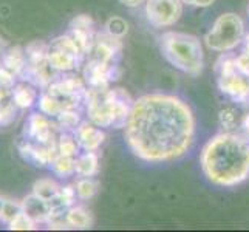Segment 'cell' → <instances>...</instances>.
<instances>
[{
  "instance_id": "obj_36",
  "label": "cell",
  "mask_w": 249,
  "mask_h": 232,
  "mask_svg": "<svg viewBox=\"0 0 249 232\" xmlns=\"http://www.w3.org/2000/svg\"><path fill=\"white\" fill-rule=\"evenodd\" d=\"M242 127L246 135H249V113H246L243 118H242Z\"/></svg>"
},
{
  "instance_id": "obj_34",
  "label": "cell",
  "mask_w": 249,
  "mask_h": 232,
  "mask_svg": "<svg viewBox=\"0 0 249 232\" xmlns=\"http://www.w3.org/2000/svg\"><path fill=\"white\" fill-rule=\"evenodd\" d=\"M11 94H13V90L3 87V85H0V104L5 101H10L11 99Z\"/></svg>"
},
{
  "instance_id": "obj_14",
  "label": "cell",
  "mask_w": 249,
  "mask_h": 232,
  "mask_svg": "<svg viewBox=\"0 0 249 232\" xmlns=\"http://www.w3.org/2000/svg\"><path fill=\"white\" fill-rule=\"evenodd\" d=\"M22 209L27 215L37 223H48V218L51 215L50 203L44 198H40L36 194H30L22 200Z\"/></svg>"
},
{
  "instance_id": "obj_20",
  "label": "cell",
  "mask_w": 249,
  "mask_h": 232,
  "mask_svg": "<svg viewBox=\"0 0 249 232\" xmlns=\"http://www.w3.org/2000/svg\"><path fill=\"white\" fill-rule=\"evenodd\" d=\"M81 145L76 140L73 132H61L57 136V153L65 155V157L76 158L81 153Z\"/></svg>"
},
{
  "instance_id": "obj_23",
  "label": "cell",
  "mask_w": 249,
  "mask_h": 232,
  "mask_svg": "<svg viewBox=\"0 0 249 232\" xmlns=\"http://www.w3.org/2000/svg\"><path fill=\"white\" fill-rule=\"evenodd\" d=\"M61 191V184H57L54 179L51 178H40L33 184V194H36L40 198L47 201L53 200L54 196Z\"/></svg>"
},
{
  "instance_id": "obj_11",
  "label": "cell",
  "mask_w": 249,
  "mask_h": 232,
  "mask_svg": "<svg viewBox=\"0 0 249 232\" xmlns=\"http://www.w3.org/2000/svg\"><path fill=\"white\" fill-rule=\"evenodd\" d=\"M19 152L25 161L37 167L51 166V162L57 155V143L56 144H37L30 140H25L19 144Z\"/></svg>"
},
{
  "instance_id": "obj_24",
  "label": "cell",
  "mask_w": 249,
  "mask_h": 232,
  "mask_svg": "<svg viewBox=\"0 0 249 232\" xmlns=\"http://www.w3.org/2000/svg\"><path fill=\"white\" fill-rule=\"evenodd\" d=\"M74 162H76V158L65 157V155L57 153L50 167L54 172V175L61 177V178H68V177L74 175Z\"/></svg>"
},
{
  "instance_id": "obj_4",
  "label": "cell",
  "mask_w": 249,
  "mask_h": 232,
  "mask_svg": "<svg viewBox=\"0 0 249 232\" xmlns=\"http://www.w3.org/2000/svg\"><path fill=\"white\" fill-rule=\"evenodd\" d=\"M245 22L234 13H225L213 22L212 28L206 33L204 42L211 50L228 53L235 50L245 40Z\"/></svg>"
},
{
  "instance_id": "obj_25",
  "label": "cell",
  "mask_w": 249,
  "mask_h": 232,
  "mask_svg": "<svg viewBox=\"0 0 249 232\" xmlns=\"http://www.w3.org/2000/svg\"><path fill=\"white\" fill-rule=\"evenodd\" d=\"M74 187H76V194H78L79 200H90L91 196L96 195L99 184L93 177H79Z\"/></svg>"
},
{
  "instance_id": "obj_6",
  "label": "cell",
  "mask_w": 249,
  "mask_h": 232,
  "mask_svg": "<svg viewBox=\"0 0 249 232\" xmlns=\"http://www.w3.org/2000/svg\"><path fill=\"white\" fill-rule=\"evenodd\" d=\"M181 0H145V17L153 28H169L183 14Z\"/></svg>"
},
{
  "instance_id": "obj_10",
  "label": "cell",
  "mask_w": 249,
  "mask_h": 232,
  "mask_svg": "<svg viewBox=\"0 0 249 232\" xmlns=\"http://www.w3.org/2000/svg\"><path fill=\"white\" fill-rule=\"evenodd\" d=\"M123 39H118L106 33H96L93 47L89 53V59L101 62H118L123 51Z\"/></svg>"
},
{
  "instance_id": "obj_13",
  "label": "cell",
  "mask_w": 249,
  "mask_h": 232,
  "mask_svg": "<svg viewBox=\"0 0 249 232\" xmlns=\"http://www.w3.org/2000/svg\"><path fill=\"white\" fill-rule=\"evenodd\" d=\"M82 59L79 56H76L70 51H65L59 47H54L50 44L48 50V62L54 71L57 73H71L74 70H78V67L81 65Z\"/></svg>"
},
{
  "instance_id": "obj_17",
  "label": "cell",
  "mask_w": 249,
  "mask_h": 232,
  "mask_svg": "<svg viewBox=\"0 0 249 232\" xmlns=\"http://www.w3.org/2000/svg\"><path fill=\"white\" fill-rule=\"evenodd\" d=\"M99 170V155L96 152H84L76 157L74 175L94 177Z\"/></svg>"
},
{
  "instance_id": "obj_16",
  "label": "cell",
  "mask_w": 249,
  "mask_h": 232,
  "mask_svg": "<svg viewBox=\"0 0 249 232\" xmlns=\"http://www.w3.org/2000/svg\"><path fill=\"white\" fill-rule=\"evenodd\" d=\"M2 65L6 68V70H10L16 77L22 76L25 68L28 65L27 51H25L22 47L8 48L2 56Z\"/></svg>"
},
{
  "instance_id": "obj_33",
  "label": "cell",
  "mask_w": 249,
  "mask_h": 232,
  "mask_svg": "<svg viewBox=\"0 0 249 232\" xmlns=\"http://www.w3.org/2000/svg\"><path fill=\"white\" fill-rule=\"evenodd\" d=\"M184 5L189 6H198V8H206V6H211L215 0H181Z\"/></svg>"
},
{
  "instance_id": "obj_26",
  "label": "cell",
  "mask_w": 249,
  "mask_h": 232,
  "mask_svg": "<svg viewBox=\"0 0 249 232\" xmlns=\"http://www.w3.org/2000/svg\"><path fill=\"white\" fill-rule=\"evenodd\" d=\"M106 31L118 39H123L128 31V23L125 22V19H123V17L111 16L106 22Z\"/></svg>"
},
{
  "instance_id": "obj_12",
  "label": "cell",
  "mask_w": 249,
  "mask_h": 232,
  "mask_svg": "<svg viewBox=\"0 0 249 232\" xmlns=\"http://www.w3.org/2000/svg\"><path fill=\"white\" fill-rule=\"evenodd\" d=\"M73 133L76 140H78L82 152H98V149L106 141L104 130L96 124H93L90 119L89 121H82Z\"/></svg>"
},
{
  "instance_id": "obj_37",
  "label": "cell",
  "mask_w": 249,
  "mask_h": 232,
  "mask_svg": "<svg viewBox=\"0 0 249 232\" xmlns=\"http://www.w3.org/2000/svg\"><path fill=\"white\" fill-rule=\"evenodd\" d=\"M245 50L249 51V34H246V36H245Z\"/></svg>"
},
{
  "instance_id": "obj_29",
  "label": "cell",
  "mask_w": 249,
  "mask_h": 232,
  "mask_svg": "<svg viewBox=\"0 0 249 232\" xmlns=\"http://www.w3.org/2000/svg\"><path fill=\"white\" fill-rule=\"evenodd\" d=\"M8 228L11 231H33L36 229V221L31 220L25 212H22L8 225Z\"/></svg>"
},
{
  "instance_id": "obj_8",
  "label": "cell",
  "mask_w": 249,
  "mask_h": 232,
  "mask_svg": "<svg viewBox=\"0 0 249 232\" xmlns=\"http://www.w3.org/2000/svg\"><path fill=\"white\" fill-rule=\"evenodd\" d=\"M119 76L118 62H101L89 59L84 67V81L91 89H108Z\"/></svg>"
},
{
  "instance_id": "obj_30",
  "label": "cell",
  "mask_w": 249,
  "mask_h": 232,
  "mask_svg": "<svg viewBox=\"0 0 249 232\" xmlns=\"http://www.w3.org/2000/svg\"><path fill=\"white\" fill-rule=\"evenodd\" d=\"M70 28H81V30H89L94 31V22L90 16L87 14H79L70 22Z\"/></svg>"
},
{
  "instance_id": "obj_7",
  "label": "cell",
  "mask_w": 249,
  "mask_h": 232,
  "mask_svg": "<svg viewBox=\"0 0 249 232\" xmlns=\"http://www.w3.org/2000/svg\"><path fill=\"white\" fill-rule=\"evenodd\" d=\"M59 125L56 121H51V118L44 115L42 111H34L30 115L27 125H25V135L27 140L37 144H56Z\"/></svg>"
},
{
  "instance_id": "obj_18",
  "label": "cell",
  "mask_w": 249,
  "mask_h": 232,
  "mask_svg": "<svg viewBox=\"0 0 249 232\" xmlns=\"http://www.w3.org/2000/svg\"><path fill=\"white\" fill-rule=\"evenodd\" d=\"M67 223L68 226L73 229H89L93 225V218L90 215V212L82 208V206H71L70 209L67 211Z\"/></svg>"
},
{
  "instance_id": "obj_22",
  "label": "cell",
  "mask_w": 249,
  "mask_h": 232,
  "mask_svg": "<svg viewBox=\"0 0 249 232\" xmlns=\"http://www.w3.org/2000/svg\"><path fill=\"white\" fill-rule=\"evenodd\" d=\"M242 115L237 107L234 106H226L225 108L220 110L218 113V121L220 125L225 128V132H232L238 125H242Z\"/></svg>"
},
{
  "instance_id": "obj_19",
  "label": "cell",
  "mask_w": 249,
  "mask_h": 232,
  "mask_svg": "<svg viewBox=\"0 0 249 232\" xmlns=\"http://www.w3.org/2000/svg\"><path fill=\"white\" fill-rule=\"evenodd\" d=\"M37 106H39V111L50 116L51 119H56L59 115H61V111L64 110L62 102L59 101L56 96H53L51 93H48L47 90L39 94Z\"/></svg>"
},
{
  "instance_id": "obj_9",
  "label": "cell",
  "mask_w": 249,
  "mask_h": 232,
  "mask_svg": "<svg viewBox=\"0 0 249 232\" xmlns=\"http://www.w3.org/2000/svg\"><path fill=\"white\" fill-rule=\"evenodd\" d=\"M107 94H108V104H110L111 128H125L135 101L130 98V94L124 89L108 87Z\"/></svg>"
},
{
  "instance_id": "obj_5",
  "label": "cell",
  "mask_w": 249,
  "mask_h": 232,
  "mask_svg": "<svg viewBox=\"0 0 249 232\" xmlns=\"http://www.w3.org/2000/svg\"><path fill=\"white\" fill-rule=\"evenodd\" d=\"M237 56L231 51L223 53L215 64L217 84L221 93H225L234 102H249V77L238 73L235 65Z\"/></svg>"
},
{
  "instance_id": "obj_28",
  "label": "cell",
  "mask_w": 249,
  "mask_h": 232,
  "mask_svg": "<svg viewBox=\"0 0 249 232\" xmlns=\"http://www.w3.org/2000/svg\"><path fill=\"white\" fill-rule=\"evenodd\" d=\"M16 111H17V107L13 102V99L2 102V104H0V125L11 124L16 118Z\"/></svg>"
},
{
  "instance_id": "obj_27",
  "label": "cell",
  "mask_w": 249,
  "mask_h": 232,
  "mask_svg": "<svg viewBox=\"0 0 249 232\" xmlns=\"http://www.w3.org/2000/svg\"><path fill=\"white\" fill-rule=\"evenodd\" d=\"M23 209H22V203L19 201H14V200H10V198H5L3 201V208H2V212H0V220L6 225H10V223L22 214Z\"/></svg>"
},
{
  "instance_id": "obj_15",
  "label": "cell",
  "mask_w": 249,
  "mask_h": 232,
  "mask_svg": "<svg viewBox=\"0 0 249 232\" xmlns=\"http://www.w3.org/2000/svg\"><path fill=\"white\" fill-rule=\"evenodd\" d=\"M11 99L19 110H27L31 108L34 104H37L39 94L36 87L31 82H22L14 85Z\"/></svg>"
},
{
  "instance_id": "obj_21",
  "label": "cell",
  "mask_w": 249,
  "mask_h": 232,
  "mask_svg": "<svg viewBox=\"0 0 249 232\" xmlns=\"http://www.w3.org/2000/svg\"><path fill=\"white\" fill-rule=\"evenodd\" d=\"M54 121L62 132H74L82 123L81 111L79 108H65L61 111V115H59Z\"/></svg>"
},
{
  "instance_id": "obj_35",
  "label": "cell",
  "mask_w": 249,
  "mask_h": 232,
  "mask_svg": "<svg viewBox=\"0 0 249 232\" xmlns=\"http://www.w3.org/2000/svg\"><path fill=\"white\" fill-rule=\"evenodd\" d=\"M121 3H124L125 6H130V8H136L142 3H145V0H119Z\"/></svg>"
},
{
  "instance_id": "obj_31",
  "label": "cell",
  "mask_w": 249,
  "mask_h": 232,
  "mask_svg": "<svg viewBox=\"0 0 249 232\" xmlns=\"http://www.w3.org/2000/svg\"><path fill=\"white\" fill-rule=\"evenodd\" d=\"M235 65H237V70L238 73H242L243 76L249 77V51H243L240 53L235 59Z\"/></svg>"
},
{
  "instance_id": "obj_38",
  "label": "cell",
  "mask_w": 249,
  "mask_h": 232,
  "mask_svg": "<svg viewBox=\"0 0 249 232\" xmlns=\"http://www.w3.org/2000/svg\"><path fill=\"white\" fill-rule=\"evenodd\" d=\"M3 201H5V198L0 195V212H2V208H3Z\"/></svg>"
},
{
  "instance_id": "obj_39",
  "label": "cell",
  "mask_w": 249,
  "mask_h": 232,
  "mask_svg": "<svg viewBox=\"0 0 249 232\" xmlns=\"http://www.w3.org/2000/svg\"><path fill=\"white\" fill-rule=\"evenodd\" d=\"M248 16H249V5H248Z\"/></svg>"
},
{
  "instance_id": "obj_2",
  "label": "cell",
  "mask_w": 249,
  "mask_h": 232,
  "mask_svg": "<svg viewBox=\"0 0 249 232\" xmlns=\"http://www.w3.org/2000/svg\"><path fill=\"white\" fill-rule=\"evenodd\" d=\"M200 164L211 183L234 187L249 177V135L223 132L203 147Z\"/></svg>"
},
{
  "instance_id": "obj_1",
  "label": "cell",
  "mask_w": 249,
  "mask_h": 232,
  "mask_svg": "<svg viewBox=\"0 0 249 232\" xmlns=\"http://www.w3.org/2000/svg\"><path fill=\"white\" fill-rule=\"evenodd\" d=\"M195 118L186 102L164 93L144 94L133 102L125 125V141L145 162H170L191 150Z\"/></svg>"
},
{
  "instance_id": "obj_32",
  "label": "cell",
  "mask_w": 249,
  "mask_h": 232,
  "mask_svg": "<svg viewBox=\"0 0 249 232\" xmlns=\"http://www.w3.org/2000/svg\"><path fill=\"white\" fill-rule=\"evenodd\" d=\"M0 85H3V87L10 90H13L16 85V76L10 70H6L3 65L0 67Z\"/></svg>"
},
{
  "instance_id": "obj_3",
  "label": "cell",
  "mask_w": 249,
  "mask_h": 232,
  "mask_svg": "<svg viewBox=\"0 0 249 232\" xmlns=\"http://www.w3.org/2000/svg\"><path fill=\"white\" fill-rule=\"evenodd\" d=\"M160 47L167 61L178 70L191 76H198L204 67L203 47L192 34L167 31L160 37Z\"/></svg>"
}]
</instances>
